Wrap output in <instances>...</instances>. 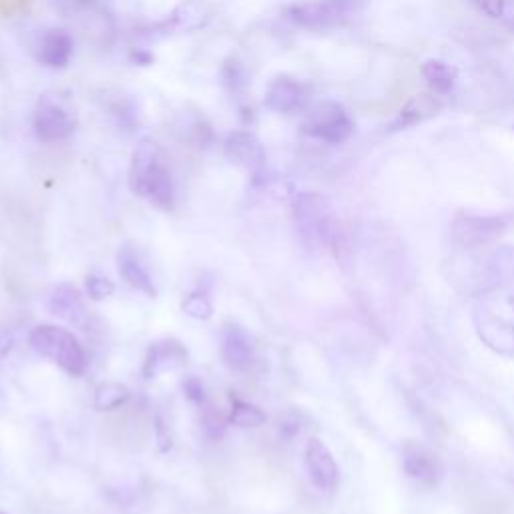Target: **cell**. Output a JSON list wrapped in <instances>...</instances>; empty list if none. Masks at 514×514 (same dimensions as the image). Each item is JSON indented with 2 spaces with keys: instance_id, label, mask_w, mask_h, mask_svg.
Returning <instances> with one entry per match:
<instances>
[{
  "instance_id": "1",
  "label": "cell",
  "mask_w": 514,
  "mask_h": 514,
  "mask_svg": "<svg viewBox=\"0 0 514 514\" xmlns=\"http://www.w3.org/2000/svg\"><path fill=\"white\" fill-rule=\"evenodd\" d=\"M129 185L135 195L149 199L159 209H173V179L169 169L163 165L161 149L153 139H143L137 145L129 169Z\"/></svg>"
},
{
  "instance_id": "2",
  "label": "cell",
  "mask_w": 514,
  "mask_h": 514,
  "mask_svg": "<svg viewBox=\"0 0 514 514\" xmlns=\"http://www.w3.org/2000/svg\"><path fill=\"white\" fill-rule=\"evenodd\" d=\"M294 215H296L298 231L310 247L326 245L338 253L342 233L326 197L318 193L298 195L294 203Z\"/></svg>"
},
{
  "instance_id": "3",
  "label": "cell",
  "mask_w": 514,
  "mask_h": 514,
  "mask_svg": "<svg viewBox=\"0 0 514 514\" xmlns=\"http://www.w3.org/2000/svg\"><path fill=\"white\" fill-rule=\"evenodd\" d=\"M29 344L37 354L55 362L71 376H83L87 370V354L83 346L65 328L53 324L37 326L29 336Z\"/></svg>"
},
{
  "instance_id": "4",
  "label": "cell",
  "mask_w": 514,
  "mask_h": 514,
  "mask_svg": "<svg viewBox=\"0 0 514 514\" xmlns=\"http://www.w3.org/2000/svg\"><path fill=\"white\" fill-rule=\"evenodd\" d=\"M77 129V117L67 101L51 91L41 95L35 109V133L43 143H59L69 139Z\"/></svg>"
},
{
  "instance_id": "5",
  "label": "cell",
  "mask_w": 514,
  "mask_h": 514,
  "mask_svg": "<svg viewBox=\"0 0 514 514\" xmlns=\"http://www.w3.org/2000/svg\"><path fill=\"white\" fill-rule=\"evenodd\" d=\"M304 131L328 145H342L352 137L354 121L340 103L324 101L310 111Z\"/></svg>"
},
{
  "instance_id": "6",
  "label": "cell",
  "mask_w": 514,
  "mask_h": 514,
  "mask_svg": "<svg viewBox=\"0 0 514 514\" xmlns=\"http://www.w3.org/2000/svg\"><path fill=\"white\" fill-rule=\"evenodd\" d=\"M506 231V219L498 215L458 213L452 221V239L460 249H482L498 241Z\"/></svg>"
},
{
  "instance_id": "7",
  "label": "cell",
  "mask_w": 514,
  "mask_h": 514,
  "mask_svg": "<svg viewBox=\"0 0 514 514\" xmlns=\"http://www.w3.org/2000/svg\"><path fill=\"white\" fill-rule=\"evenodd\" d=\"M514 282V245H502L476 260L474 284L480 292L500 290Z\"/></svg>"
},
{
  "instance_id": "8",
  "label": "cell",
  "mask_w": 514,
  "mask_h": 514,
  "mask_svg": "<svg viewBox=\"0 0 514 514\" xmlns=\"http://www.w3.org/2000/svg\"><path fill=\"white\" fill-rule=\"evenodd\" d=\"M402 466L408 478H412L418 486H424V488H434L444 474V466L438 454L424 442H416V440H408L404 444Z\"/></svg>"
},
{
  "instance_id": "9",
  "label": "cell",
  "mask_w": 514,
  "mask_h": 514,
  "mask_svg": "<svg viewBox=\"0 0 514 514\" xmlns=\"http://www.w3.org/2000/svg\"><path fill=\"white\" fill-rule=\"evenodd\" d=\"M348 9L350 7L342 5L340 0H308V3L292 5L288 9V15L296 25L304 29L322 31L342 23Z\"/></svg>"
},
{
  "instance_id": "10",
  "label": "cell",
  "mask_w": 514,
  "mask_h": 514,
  "mask_svg": "<svg viewBox=\"0 0 514 514\" xmlns=\"http://www.w3.org/2000/svg\"><path fill=\"white\" fill-rule=\"evenodd\" d=\"M225 155L235 165L247 169L253 177H260L266 167V151L249 131H233L225 141Z\"/></svg>"
},
{
  "instance_id": "11",
  "label": "cell",
  "mask_w": 514,
  "mask_h": 514,
  "mask_svg": "<svg viewBox=\"0 0 514 514\" xmlns=\"http://www.w3.org/2000/svg\"><path fill=\"white\" fill-rule=\"evenodd\" d=\"M310 99V87L292 77H278L266 91V107L276 113H298Z\"/></svg>"
},
{
  "instance_id": "12",
  "label": "cell",
  "mask_w": 514,
  "mask_h": 514,
  "mask_svg": "<svg viewBox=\"0 0 514 514\" xmlns=\"http://www.w3.org/2000/svg\"><path fill=\"white\" fill-rule=\"evenodd\" d=\"M478 338L500 356H514V326L504 318L488 312L486 308L476 310L474 316Z\"/></svg>"
},
{
  "instance_id": "13",
  "label": "cell",
  "mask_w": 514,
  "mask_h": 514,
  "mask_svg": "<svg viewBox=\"0 0 514 514\" xmlns=\"http://www.w3.org/2000/svg\"><path fill=\"white\" fill-rule=\"evenodd\" d=\"M306 470L310 474V480L320 490L330 492L340 482V468L336 464V458L320 438H312L306 444Z\"/></svg>"
},
{
  "instance_id": "14",
  "label": "cell",
  "mask_w": 514,
  "mask_h": 514,
  "mask_svg": "<svg viewBox=\"0 0 514 514\" xmlns=\"http://www.w3.org/2000/svg\"><path fill=\"white\" fill-rule=\"evenodd\" d=\"M209 19V0H181L175 11L155 25V31L161 35H183L195 33L205 27Z\"/></svg>"
},
{
  "instance_id": "15",
  "label": "cell",
  "mask_w": 514,
  "mask_h": 514,
  "mask_svg": "<svg viewBox=\"0 0 514 514\" xmlns=\"http://www.w3.org/2000/svg\"><path fill=\"white\" fill-rule=\"evenodd\" d=\"M49 312L57 316L59 320L75 326V328H87L89 314L83 302L81 292L73 284H61L51 292L49 298Z\"/></svg>"
},
{
  "instance_id": "16",
  "label": "cell",
  "mask_w": 514,
  "mask_h": 514,
  "mask_svg": "<svg viewBox=\"0 0 514 514\" xmlns=\"http://www.w3.org/2000/svg\"><path fill=\"white\" fill-rule=\"evenodd\" d=\"M253 354L255 350L249 334L241 326L229 322L221 332L223 362L235 372H245L253 364Z\"/></svg>"
},
{
  "instance_id": "17",
  "label": "cell",
  "mask_w": 514,
  "mask_h": 514,
  "mask_svg": "<svg viewBox=\"0 0 514 514\" xmlns=\"http://www.w3.org/2000/svg\"><path fill=\"white\" fill-rule=\"evenodd\" d=\"M185 356H187L185 348L179 342H173V340L155 342L147 352V358L143 364V376L147 380H153L167 372H173L179 366H183Z\"/></svg>"
},
{
  "instance_id": "18",
  "label": "cell",
  "mask_w": 514,
  "mask_h": 514,
  "mask_svg": "<svg viewBox=\"0 0 514 514\" xmlns=\"http://www.w3.org/2000/svg\"><path fill=\"white\" fill-rule=\"evenodd\" d=\"M442 111V101L436 97V93H420L414 95L392 119L390 131H404L410 127H416L432 117H436Z\"/></svg>"
},
{
  "instance_id": "19",
  "label": "cell",
  "mask_w": 514,
  "mask_h": 514,
  "mask_svg": "<svg viewBox=\"0 0 514 514\" xmlns=\"http://www.w3.org/2000/svg\"><path fill=\"white\" fill-rule=\"evenodd\" d=\"M73 57V37L63 29H49L37 45V59L51 69H65Z\"/></svg>"
},
{
  "instance_id": "20",
  "label": "cell",
  "mask_w": 514,
  "mask_h": 514,
  "mask_svg": "<svg viewBox=\"0 0 514 514\" xmlns=\"http://www.w3.org/2000/svg\"><path fill=\"white\" fill-rule=\"evenodd\" d=\"M119 274L121 278L135 290L155 298L157 290L153 286V280L149 276V272L145 270V266L139 262V257L135 255L133 249H121L119 251Z\"/></svg>"
},
{
  "instance_id": "21",
  "label": "cell",
  "mask_w": 514,
  "mask_h": 514,
  "mask_svg": "<svg viewBox=\"0 0 514 514\" xmlns=\"http://www.w3.org/2000/svg\"><path fill=\"white\" fill-rule=\"evenodd\" d=\"M420 73L436 95L450 93L456 83V77H458V71L454 67H450L444 61H438V59L424 61L420 67Z\"/></svg>"
},
{
  "instance_id": "22",
  "label": "cell",
  "mask_w": 514,
  "mask_h": 514,
  "mask_svg": "<svg viewBox=\"0 0 514 514\" xmlns=\"http://www.w3.org/2000/svg\"><path fill=\"white\" fill-rule=\"evenodd\" d=\"M229 400H231L229 422H231L233 426H239V428H257V426L266 424L268 416H266V412H264L260 406H255V404H251V402H245V400H241V398H237V396H233V394L229 396Z\"/></svg>"
},
{
  "instance_id": "23",
  "label": "cell",
  "mask_w": 514,
  "mask_h": 514,
  "mask_svg": "<svg viewBox=\"0 0 514 514\" xmlns=\"http://www.w3.org/2000/svg\"><path fill=\"white\" fill-rule=\"evenodd\" d=\"M129 390L117 382H105L95 390V408L101 412H111L121 408L129 400Z\"/></svg>"
},
{
  "instance_id": "24",
  "label": "cell",
  "mask_w": 514,
  "mask_h": 514,
  "mask_svg": "<svg viewBox=\"0 0 514 514\" xmlns=\"http://www.w3.org/2000/svg\"><path fill=\"white\" fill-rule=\"evenodd\" d=\"M183 312L193 318V320H199V322H207L211 316H213V306L209 302V298L205 294H199V292H193L189 294L183 304H181Z\"/></svg>"
},
{
  "instance_id": "25",
  "label": "cell",
  "mask_w": 514,
  "mask_h": 514,
  "mask_svg": "<svg viewBox=\"0 0 514 514\" xmlns=\"http://www.w3.org/2000/svg\"><path fill=\"white\" fill-rule=\"evenodd\" d=\"M225 428H227V420L219 412L205 410V414H203V430H205L207 438L219 440L225 434Z\"/></svg>"
},
{
  "instance_id": "26",
  "label": "cell",
  "mask_w": 514,
  "mask_h": 514,
  "mask_svg": "<svg viewBox=\"0 0 514 514\" xmlns=\"http://www.w3.org/2000/svg\"><path fill=\"white\" fill-rule=\"evenodd\" d=\"M87 292H89V298H91V300L101 302V300L109 298V296L115 292V286H113V282L107 280V278L89 276V278H87Z\"/></svg>"
},
{
  "instance_id": "27",
  "label": "cell",
  "mask_w": 514,
  "mask_h": 514,
  "mask_svg": "<svg viewBox=\"0 0 514 514\" xmlns=\"http://www.w3.org/2000/svg\"><path fill=\"white\" fill-rule=\"evenodd\" d=\"M55 5L65 15H83L97 7V0H55Z\"/></svg>"
},
{
  "instance_id": "28",
  "label": "cell",
  "mask_w": 514,
  "mask_h": 514,
  "mask_svg": "<svg viewBox=\"0 0 514 514\" xmlns=\"http://www.w3.org/2000/svg\"><path fill=\"white\" fill-rule=\"evenodd\" d=\"M223 81H225V85L231 87L233 91L239 89V87H243L245 75H243L241 65H239L235 59H229V61L225 63V67H223Z\"/></svg>"
},
{
  "instance_id": "29",
  "label": "cell",
  "mask_w": 514,
  "mask_h": 514,
  "mask_svg": "<svg viewBox=\"0 0 514 514\" xmlns=\"http://www.w3.org/2000/svg\"><path fill=\"white\" fill-rule=\"evenodd\" d=\"M183 394L187 396V400L195 402V404H203L205 402V388L201 384L199 378L191 376L183 382Z\"/></svg>"
},
{
  "instance_id": "30",
  "label": "cell",
  "mask_w": 514,
  "mask_h": 514,
  "mask_svg": "<svg viewBox=\"0 0 514 514\" xmlns=\"http://www.w3.org/2000/svg\"><path fill=\"white\" fill-rule=\"evenodd\" d=\"M472 3L490 19H500L504 15V0H472Z\"/></svg>"
},
{
  "instance_id": "31",
  "label": "cell",
  "mask_w": 514,
  "mask_h": 514,
  "mask_svg": "<svg viewBox=\"0 0 514 514\" xmlns=\"http://www.w3.org/2000/svg\"><path fill=\"white\" fill-rule=\"evenodd\" d=\"M31 0H0V15L3 17H15L23 11H27Z\"/></svg>"
},
{
  "instance_id": "32",
  "label": "cell",
  "mask_w": 514,
  "mask_h": 514,
  "mask_svg": "<svg viewBox=\"0 0 514 514\" xmlns=\"http://www.w3.org/2000/svg\"><path fill=\"white\" fill-rule=\"evenodd\" d=\"M133 61H137L139 65H149L151 61H153V57L151 55H147V53H143V51H133Z\"/></svg>"
},
{
  "instance_id": "33",
  "label": "cell",
  "mask_w": 514,
  "mask_h": 514,
  "mask_svg": "<svg viewBox=\"0 0 514 514\" xmlns=\"http://www.w3.org/2000/svg\"><path fill=\"white\" fill-rule=\"evenodd\" d=\"M5 356H7V354H5L3 350H0V364H3V358H5Z\"/></svg>"
},
{
  "instance_id": "34",
  "label": "cell",
  "mask_w": 514,
  "mask_h": 514,
  "mask_svg": "<svg viewBox=\"0 0 514 514\" xmlns=\"http://www.w3.org/2000/svg\"><path fill=\"white\" fill-rule=\"evenodd\" d=\"M0 514H5V512H0Z\"/></svg>"
}]
</instances>
